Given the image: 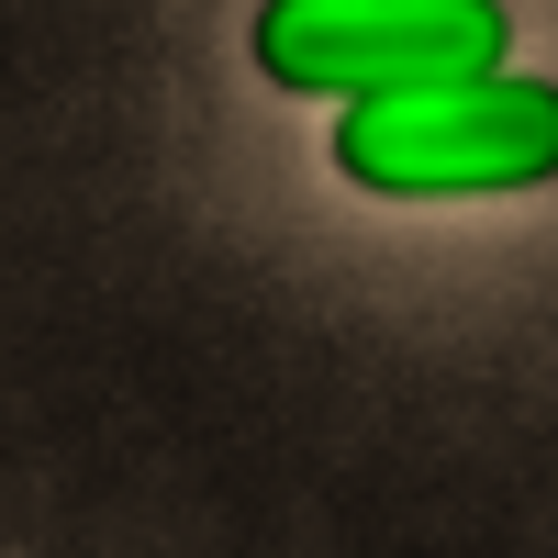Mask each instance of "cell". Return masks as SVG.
I'll return each mask as SVG.
<instances>
[{"mask_svg":"<svg viewBox=\"0 0 558 558\" xmlns=\"http://www.w3.org/2000/svg\"><path fill=\"white\" fill-rule=\"evenodd\" d=\"M336 168L380 202H470V191H536L558 179V78H425L368 89L336 112Z\"/></svg>","mask_w":558,"mask_h":558,"instance_id":"cell-1","label":"cell"},{"mask_svg":"<svg viewBox=\"0 0 558 558\" xmlns=\"http://www.w3.org/2000/svg\"><path fill=\"white\" fill-rule=\"evenodd\" d=\"M514 45L502 0H257V68L313 101H368V89L481 78Z\"/></svg>","mask_w":558,"mask_h":558,"instance_id":"cell-2","label":"cell"}]
</instances>
